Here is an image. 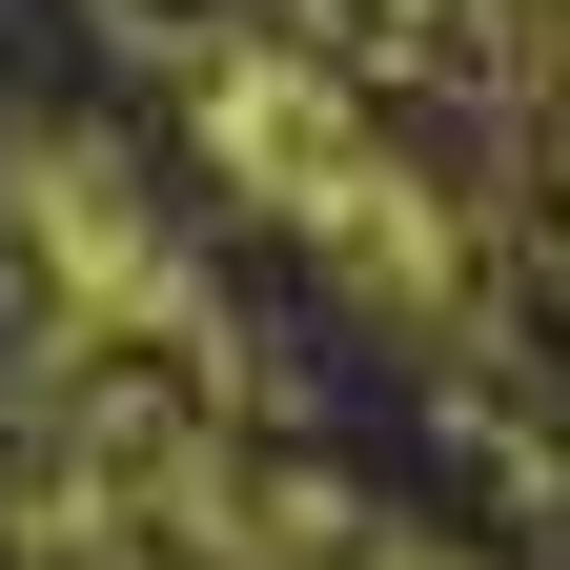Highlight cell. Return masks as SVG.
<instances>
[{
    "instance_id": "2",
    "label": "cell",
    "mask_w": 570,
    "mask_h": 570,
    "mask_svg": "<svg viewBox=\"0 0 570 570\" xmlns=\"http://www.w3.org/2000/svg\"><path fill=\"white\" fill-rule=\"evenodd\" d=\"M0 204H21V265H41V306L82 326V367L164 346V367L225 387V326H204V285H184V245H164V204H142L102 142H21V164H0Z\"/></svg>"
},
{
    "instance_id": "1",
    "label": "cell",
    "mask_w": 570,
    "mask_h": 570,
    "mask_svg": "<svg viewBox=\"0 0 570 570\" xmlns=\"http://www.w3.org/2000/svg\"><path fill=\"white\" fill-rule=\"evenodd\" d=\"M184 122H204V164L306 265H346L367 306H449V204H428L387 102H346L326 61H285V41H184Z\"/></svg>"
}]
</instances>
